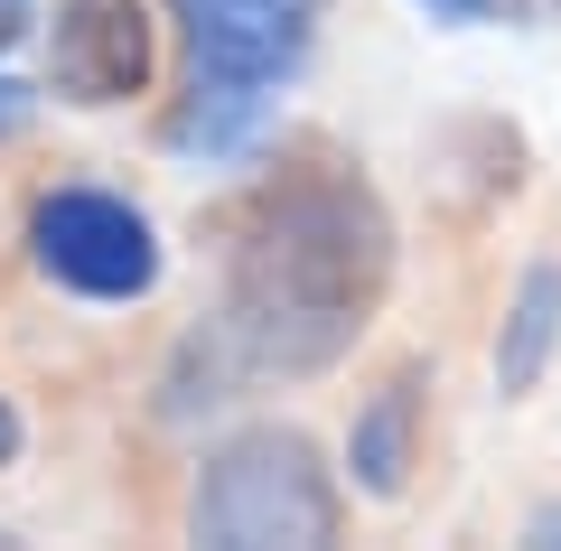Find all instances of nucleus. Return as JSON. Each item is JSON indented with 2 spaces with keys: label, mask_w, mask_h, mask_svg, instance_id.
I'll return each mask as SVG.
<instances>
[{
  "label": "nucleus",
  "mask_w": 561,
  "mask_h": 551,
  "mask_svg": "<svg viewBox=\"0 0 561 551\" xmlns=\"http://www.w3.org/2000/svg\"><path fill=\"white\" fill-rule=\"evenodd\" d=\"M262 113H272V84L197 76V84H187V103L169 113V150H187V159H234V150H253Z\"/></svg>",
  "instance_id": "obj_8"
},
{
  "label": "nucleus",
  "mask_w": 561,
  "mask_h": 551,
  "mask_svg": "<svg viewBox=\"0 0 561 551\" xmlns=\"http://www.w3.org/2000/svg\"><path fill=\"white\" fill-rule=\"evenodd\" d=\"M20 38H28V0H0V57H10Z\"/></svg>",
  "instance_id": "obj_11"
},
{
  "label": "nucleus",
  "mask_w": 561,
  "mask_h": 551,
  "mask_svg": "<svg viewBox=\"0 0 561 551\" xmlns=\"http://www.w3.org/2000/svg\"><path fill=\"white\" fill-rule=\"evenodd\" d=\"M412 421H421V365H402V375L356 412V431H346V477H356V495H375V505L402 495V477H412Z\"/></svg>",
  "instance_id": "obj_6"
},
{
  "label": "nucleus",
  "mask_w": 561,
  "mask_h": 551,
  "mask_svg": "<svg viewBox=\"0 0 561 551\" xmlns=\"http://www.w3.org/2000/svg\"><path fill=\"white\" fill-rule=\"evenodd\" d=\"M393 290V216L337 159H300L253 187L225 243V299L160 375V421H206L253 383L328 375Z\"/></svg>",
  "instance_id": "obj_1"
},
{
  "label": "nucleus",
  "mask_w": 561,
  "mask_h": 551,
  "mask_svg": "<svg viewBox=\"0 0 561 551\" xmlns=\"http://www.w3.org/2000/svg\"><path fill=\"white\" fill-rule=\"evenodd\" d=\"M337 524H346L337 477L280 421L272 431H234L197 468V495H187V532L206 551H328Z\"/></svg>",
  "instance_id": "obj_2"
},
{
  "label": "nucleus",
  "mask_w": 561,
  "mask_h": 551,
  "mask_svg": "<svg viewBox=\"0 0 561 551\" xmlns=\"http://www.w3.org/2000/svg\"><path fill=\"white\" fill-rule=\"evenodd\" d=\"M561 355V262H534L515 280V309H505V336H496V393L524 402Z\"/></svg>",
  "instance_id": "obj_7"
},
{
  "label": "nucleus",
  "mask_w": 561,
  "mask_h": 551,
  "mask_svg": "<svg viewBox=\"0 0 561 551\" xmlns=\"http://www.w3.org/2000/svg\"><path fill=\"white\" fill-rule=\"evenodd\" d=\"M197 47V76H234V84H280L309 57L319 0H169Z\"/></svg>",
  "instance_id": "obj_5"
},
{
  "label": "nucleus",
  "mask_w": 561,
  "mask_h": 551,
  "mask_svg": "<svg viewBox=\"0 0 561 551\" xmlns=\"http://www.w3.org/2000/svg\"><path fill=\"white\" fill-rule=\"evenodd\" d=\"M10 458H20V412L0 402V468H10Z\"/></svg>",
  "instance_id": "obj_12"
},
{
  "label": "nucleus",
  "mask_w": 561,
  "mask_h": 551,
  "mask_svg": "<svg viewBox=\"0 0 561 551\" xmlns=\"http://www.w3.org/2000/svg\"><path fill=\"white\" fill-rule=\"evenodd\" d=\"M47 84L84 113L103 103H131L150 84V20L140 0H57V28H47Z\"/></svg>",
  "instance_id": "obj_4"
},
{
  "label": "nucleus",
  "mask_w": 561,
  "mask_h": 551,
  "mask_svg": "<svg viewBox=\"0 0 561 551\" xmlns=\"http://www.w3.org/2000/svg\"><path fill=\"white\" fill-rule=\"evenodd\" d=\"M28 253H38V272L57 280V290H76V299H140L160 280V234H150V216L122 206V197H103V187H57V197H38Z\"/></svg>",
  "instance_id": "obj_3"
},
{
  "label": "nucleus",
  "mask_w": 561,
  "mask_h": 551,
  "mask_svg": "<svg viewBox=\"0 0 561 551\" xmlns=\"http://www.w3.org/2000/svg\"><path fill=\"white\" fill-rule=\"evenodd\" d=\"M28 113H38V84L0 76V140H20V131H28Z\"/></svg>",
  "instance_id": "obj_9"
},
{
  "label": "nucleus",
  "mask_w": 561,
  "mask_h": 551,
  "mask_svg": "<svg viewBox=\"0 0 561 551\" xmlns=\"http://www.w3.org/2000/svg\"><path fill=\"white\" fill-rule=\"evenodd\" d=\"M421 10H431V20H449V28H478V20H496L505 0H421Z\"/></svg>",
  "instance_id": "obj_10"
}]
</instances>
